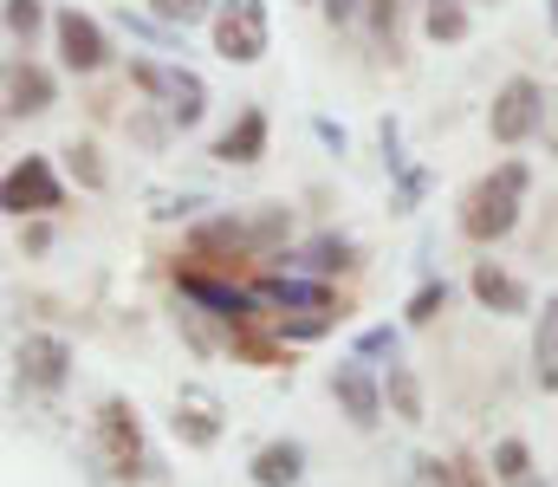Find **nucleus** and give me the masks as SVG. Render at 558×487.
I'll return each mask as SVG.
<instances>
[{
    "label": "nucleus",
    "mask_w": 558,
    "mask_h": 487,
    "mask_svg": "<svg viewBox=\"0 0 558 487\" xmlns=\"http://www.w3.org/2000/svg\"><path fill=\"white\" fill-rule=\"evenodd\" d=\"M149 13H156L162 26H195V20L208 13V0H149Z\"/></svg>",
    "instance_id": "obj_26"
},
{
    "label": "nucleus",
    "mask_w": 558,
    "mask_h": 487,
    "mask_svg": "<svg viewBox=\"0 0 558 487\" xmlns=\"http://www.w3.org/2000/svg\"><path fill=\"white\" fill-rule=\"evenodd\" d=\"M318 7H325V20H331V26H344V20H357V13H364V0H318Z\"/></svg>",
    "instance_id": "obj_29"
},
{
    "label": "nucleus",
    "mask_w": 558,
    "mask_h": 487,
    "mask_svg": "<svg viewBox=\"0 0 558 487\" xmlns=\"http://www.w3.org/2000/svg\"><path fill=\"white\" fill-rule=\"evenodd\" d=\"M422 33H428L435 46L468 39V7H461V0H428V7H422Z\"/></svg>",
    "instance_id": "obj_21"
},
{
    "label": "nucleus",
    "mask_w": 558,
    "mask_h": 487,
    "mask_svg": "<svg viewBox=\"0 0 558 487\" xmlns=\"http://www.w3.org/2000/svg\"><path fill=\"white\" fill-rule=\"evenodd\" d=\"M468 293H474L487 313H500V319H520V313H533V293H526V280H520V273H507V267H494V260H481V267L468 273Z\"/></svg>",
    "instance_id": "obj_13"
},
{
    "label": "nucleus",
    "mask_w": 558,
    "mask_h": 487,
    "mask_svg": "<svg viewBox=\"0 0 558 487\" xmlns=\"http://www.w3.org/2000/svg\"><path fill=\"white\" fill-rule=\"evenodd\" d=\"M175 287H182V300H189V306H202V313H215V319H228V325L260 319V300H254V287L215 280L208 267H175Z\"/></svg>",
    "instance_id": "obj_8"
},
{
    "label": "nucleus",
    "mask_w": 558,
    "mask_h": 487,
    "mask_svg": "<svg viewBox=\"0 0 558 487\" xmlns=\"http://www.w3.org/2000/svg\"><path fill=\"white\" fill-rule=\"evenodd\" d=\"M533 383L558 390V300H546V313L533 325Z\"/></svg>",
    "instance_id": "obj_19"
},
{
    "label": "nucleus",
    "mask_w": 558,
    "mask_h": 487,
    "mask_svg": "<svg viewBox=\"0 0 558 487\" xmlns=\"http://www.w3.org/2000/svg\"><path fill=\"white\" fill-rule=\"evenodd\" d=\"M384 403H390L397 423H410V429L422 423V383H416V370L397 364V357H390V370H384Z\"/></svg>",
    "instance_id": "obj_20"
},
{
    "label": "nucleus",
    "mask_w": 558,
    "mask_h": 487,
    "mask_svg": "<svg viewBox=\"0 0 558 487\" xmlns=\"http://www.w3.org/2000/svg\"><path fill=\"white\" fill-rule=\"evenodd\" d=\"M65 169H72L85 188H105V182H111V169H105V157H98V144H78V137L65 144Z\"/></svg>",
    "instance_id": "obj_23"
},
{
    "label": "nucleus",
    "mask_w": 558,
    "mask_h": 487,
    "mask_svg": "<svg viewBox=\"0 0 558 487\" xmlns=\"http://www.w3.org/2000/svg\"><path fill=\"white\" fill-rule=\"evenodd\" d=\"M0 208L7 215H52V208H65V188H59V175H52V162L46 157H20L7 169V182H0Z\"/></svg>",
    "instance_id": "obj_7"
},
{
    "label": "nucleus",
    "mask_w": 558,
    "mask_h": 487,
    "mask_svg": "<svg viewBox=\"0 0 558 487\" xmlns=\"http://www.w3.org/2000/svg\"><path fill=\"white\" fill-rule=\"evenodd\" d=\"M267 157V111L247 105L221 137H215V162H260Z\"/></svg>",
    "instance_id": "obj_15"
},
{
    "label": "nucleus",
    "mask_w": 558,
    "mask_h": 487,
    "mask_svg": "<svg viewBox=\"0 0 558 487\" xmlns=\"http://www.w3.org/2000/svg\"><path fill=\"white\" fill-rule=\"evenodd\" d=\"M254 300H260V319L274 325L279 338H325L331 325L344 319L338 293L325 280H305V273H267V280H254Z\"/></svg>",
    "instance_id": "obj_1"
},
{
    "label": "nucleus",
    "mask_w": 558,
    "mask_h": 487,
    "mask_svg": "<svg viewBox=\"0 0 558 487\" xmlns=\"http://www.w3.org/2000/svg\"><path fill=\"white\" fill-rule=\"evenodd\" d=\"M397 344H403L397 325H371V331L357 338V357H397Z\"/></svg>",
    "instance_id": "obj_27"
},
{
    "label": "nucleus",
    "mask_w": 558,
    "mask_h": 487,
    "mask_svg": "<svg viewBox=\"0 0 558 487\" xmlns=\"http://www.w3.org/2000/svg\"><path fill=\"white\" fill-rule=\"evenodd\" d=\"M546 124H553V150H558V98L546 105Z\"/></svg>",
    "instance_id": "obj_31"
},
{
    "label": "nucleus",
    "mask_w": 558,
    "mask_h": 487,
    "mask_svg": "<svg viewBox=\"0 0 558 487\" xmlns=\"http://www.w3.org/2000/svg\"><path fill=\"white\" fill-rule=\"evenodd\" d=\"M546 92L533 85V78H507L500 92H494V111H487V131H494V144H526L533 131H546Z\"/></svg>",
    "instance_id": "obj_6"
},
{
    "label": "nucleus",
    "mask_w": 558,
    "mask_h": 487,
    "mask_svg": "<svg viewBox=\"0 0 558 487\" xmlns=\"http://www.w3.org/2000/svg\"><path fill=\"white\" fill-rule=\"evenodd\" d=\"M331 397H338V410L357 423V429H377L384 423V377L371 370V357H344L338 370H331Z\"/></svg>",
    "instance_id": "obj_10"
},
{
    "label": "nucleus",
    "mask_w": 558,
    "mask_h": 487,
    "mask_svg": "<svg viewBox=\"0 0 558 487\" xmlns=\"http://www.w3.org/2000/svg\"><path fill=\"white\" fill-rule=\"evenodd\" d=\"M441 306H448V280H428V287H416V300L403 306V319H410V325H428Z\"/></svg>",
    "instance_id": "obj_24"
},
{
    "label": "nucleus",
    "mask_w": 558,
    "mask_h": 487,
    "mask_svg": "<svg viewBox=\"0 0 558 487\" xmlns=\"http://www.w3.org/2000/svg\"><path fill=\"white\" fill-rule=\"evenodd\" d=\"M494 482H500V487H539V482H533V449H526L520 436L494 442Z\"/></svg>",
    "instance_id": "obj_22"
},
{
    "label": "nucleus",
    "mask_w": 558,
    "mask_h": 487,
    "mask_svg": "<svg viewBox=\"0 0 558 487\" xmlns=\"http://www.w3.org/2000/svg\"><path fill=\"white\" fill-rule=\"evenodd\" d=\"M416 487H487V468H474L468 455H422Z\"/></svg>",
    "instance_id": "obj_18"
},
{
    "label": "nucleus",
    "mask_w": 558,
    "mask_h": 487,
    "mask_svg": "<svg viewBox=\"0 0 558 487\" xmlns=\"http://www.w3.org/2000/svg\"><path fill=\"white\" fill-rule=\"evenodd\" d=\"M92 449H98V462L111 468V482H149V468H156V455H149V442H143L137 410H131L124 397H105V403H98V416H92Z\"/></svg>",
    "instance_id": "obj_3"
},
{
    "label": "nucleus",
    "mask_w": 558,
    "mask_h": 487,
    "mask_svg": "<svg viewBox=\"0 0 558 487\" xmlns=\"http://www.w3.org/2000/svg\"><path fill=\"white\" fill-rule=\"evenodd\" d=\"M546 20H553V26H558V0H546Z\"/></svg>",
    "instance_id": "obj_32"
},
{
    "label": "nucleus",
    "mask_w": 558,
    "mask_h": 487,
    "mask_svg": "<svg viewBox=\"0 0 558 487\" xmlns=\"http://www.w3.org/2000/svg\"><path fill=\"white\" fill-rule=\"evenodd\" d=\"M169 429L182 436V449H215L221 429H228V410H221V397H215L208 383H182V390H175V416H169Z\"/></svg>",
    "instance_id": "obj_11"
},
{
    "label": "nucleus",
    "mask_w": 558,
    "mask_h": 487,
    "mask_svg": "<svg viewBox=\"0 0 558 487\" xmlns=\"http://www.w3.org/2000/svg\"><path fill=\"white\" fill-rule=\"evenodd\" d=\"M292 267H305L312 280H325V273H344V267H357V247L344 241V234H318L312 247H299V254H286Z\"/></svg>",
    "instance_id": "obj_17"
},
{
    "label": "nucleus",
    "mask_w": 558,
    "mask_h": 487,
    "mask_svg": "<svg viewBox=\"0 0 558 487\" xmlns=\"http://www.w3.org/2000/svg\"><path fill=\"white\" fill-rule=\"evenodd\" d=\"M526 182H533V169L520 157L494 162L468 195H461V234L468 241H481V247H494V241H507L513 228H520V208H526Z\"/></svg>",
    "instance_id": "obj_2"
},
{
    "label": "nucleus",
    "mask_w": 558,
    "mask_h": 487,
    "mask_svg": "<svg viewBox=\"0 0 558 487\" xmlns=\"http://www.w3.org/2000/svg\"><path fill=\"white\" fill-rule=\"evenodd\" d=\"M52 98H59V85L46 65L7 59V118H39V111H52Z\"/></svg>",
    "instance_id": "obj_14"
},
{
    "label": "nucleus",
    "mask_w": 558,
    "mask_h": 487,
    "mask_svg": "<svg viewBox=\"0 0 558 487\" xmlns=\"http://www.w3.org/2000/svg\"><path fill=\"white\" fill-rule=\"evenodd\" d=\"M364 13H371V33H377L384 46H397V13H403V7H397V0H364Z\"/></svg>",
    "instance_id": "obj_28"
},
{
    "label": "nucleus",
    "mask_w": 558,
    "mask_h": 487,
    "mask_svg": "<svg viewBox=\"0 0 558 487\" xmlns=\"http://www.w3.org/2000/svg\"><path fill=\"white\" fill-rule=\"evenodd\" d=\"M13 370H20V383L26 390H65V377H72V344L65 338H52V331H26L20 344H13Z\"/></svg>",
    "instance_id": "obj_9"
},
{
    "label": "nucleus",
    "mask_w": 558,
    "mask_h": 487,
    "mask_svg": "<svg viewBox=\"0 0 558 487\" xmlns=\"http://www.w3.org/2000/svg\"><path fill=\"white\" fill-rule=\"evenodd\" d=\"M39 20H46V13H39V0H7V33H13V39H26V46H33Z\"/></svg>",
    "instance_id": "obj_25"
},
{
    "label": "nucleus",
    "mask_w": 558,
    "mask_h": 487,
    "mask_svg": "<svg viewBox=\"0 0 558 487\" xmlns=\"http://www.w3.org/2000/svg\"><path fill=\"white\" fill-rule=\"evenodd\" d=\"M52 39H59V59H65L72 72H98V65L111 59L105 26H98L92 13H78V7H59V13H52Z\"/></svg>",
    "instance_id": "obj_12"
},
{
    "label": "nucleus",
    "mask_w": 558,
    "mask_h": 487,
    "mask_svg": "<svg viewBox=\"0 0 558 487\" xmlns=\"http://www.w3.org/2000/svg\"><path fill=\"white\" fill-rule=\"evenodd\" d=\"M46 241H52V234H46V221H39V215H33V228H26V234H20V247H26V254H46Z\"/></svg>",
    "instance_id": "obj_30"
},
{
    "label": "nucleus",
    "mask_w": 558,
    "mask_h": 487,
    "mask_svg": "<svg viewBox=\"0 0 558 487\" xmlns=\"http://www.w3.org/2000/svg\"><path fill=\"white\" fill-rule=\"evenodd\" d=\"M254 487H299V475H305V449L299 442H267L260 455H254Z\"/></svg>",
    "instance_id": "obj_16"
},
{
    "label": "nucleus",
    "mask_w": 558,
    "mask_h": 487,
    "mask_svg": "<svg viewBox=\"0 0 558 487\" xmlns=\"http://www.w3.org/2000/svg\"><path fill=\"white\" fill-rule=\"evenodd\" d=\"M131 85H137L143 98H156L162 105V118L169 124H202V111H208V85L195 78V72H182V65H169V59H131Z\"/></svg>",
    "instance_id": "obj_4"
},
{
    "label": "nucleus",
    "mask_w": 558,
    "mask_h": 487,
    "mask_svg": "<svg viewBox=\"0 0 558 487\" xmlns=\"http://www.w3.org/2000/svg\"><path fill=\"white\" fill-rule=\"evenodd\" d=\"M274 46V20H267V0H221L215 7V52L228 65H260Z\"/></svg>",
    "instance_id": "obj_5"
}]
</instances>
